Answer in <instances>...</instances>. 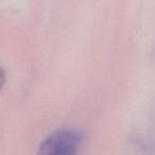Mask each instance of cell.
<instances>
[{"instance_id": "6da1fadb", "label": "cell", "mask_w": 155, "mask_h": 155, "mask_svg": "<svg viewBox=\"0 0 155 155\" xmlns=\"http://www.w3.org/2000/svg\"><path fill=\"white\" fill-rule=\"evenodd\" d=\"M83 138V134L79 130L58 129L43 140L37 155H78Z\"/></svg>"}, {"instance_id": "7a4b0ae2", "label": "cell", "mask_w": 155, "mask_h": 155, "mask_svg": "<svg viewBox=\"0 0 155 155\" xmlns=\"http://www.w3.org/2000/svg\"><path fill=\"white\" fill-rule=\"evenodd\" d=\"M5 81H7V75H5V72L3 70V68L0 66V91H2L3 86L5 84Z\"/></svg>"}]
</instances>
